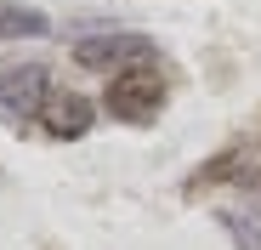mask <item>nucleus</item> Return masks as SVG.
<instances>
[{
	"mask_svg": "<svg viewBox=\"0 0 261 250\" xmlns=\"http://www.w3.org/2000/svg\"><path fill=\"white\" fill-rule=\"evenodd\" d=\"M165 97H170L165 74H159L153 63H130V68H119V74L108 80L102 108H108V119H119V125H153V119L165 114Z\"/></svg>",
	"mask_w": 261,
	"mask_h": 250,
	"instance_id": "obj_1",
	"label": "nucleus"
},
{
	"mask_svg": "<svg viewBox=\"0 0 261 250\" xmlns=\"http://www.w3.org/2000/svg\"><path fill=\"white\" fill-rule=\"evenodd\" d=\"M153 57V40L148 34H85L80 46H74V63L80 68H97V74H119L130 63H148Z\"/></svg>",
	"mask_w": 261,
	"mask_h": 250,
	"instance_id": "obj_2",
	"label": "nucleus"
},
{
	"mask_svg": "<svg viewBox=\"0 0 261 250\" xmlns=\"http://www.w3.org/2000/svg\"><path fill=\"white\" fill-rule=\"evenodd\" d=\"M51 91V74L40 63H17V68H0V119H34L40 103Z\"/></svg>",
	"mask_w": 261,
	"mask_h": 250,
	"instance_id": "obj_3",
	"label": "nucleus"
},
{
	"mask_svg": "<svg viewBox=\"0 0 261 250\" xmlns=\"http://www.w3.org/2000/svg\"><path fill=\"white\" fill-rule=\"evenodd\" d=\"M91 119H97V108H91V97H80V91H46V103H40V114H34V125L46 137H57V142L85 137Z\"/></svg>",
	"mask_w": 261,
	"mask_h": 250,
	"instance_id": "obj_4",
	"label": "nucleus"
},
{
	"mask_svg": "<svg viewBox=\"0 0 261 250\" xmlns=\"http://www.w3.org/2000/svg\"><path fill=\"white\" fill-rule=\"evenodd\" d=\"M227 182H239V188H244V142H227L222 154H210L204 165H193L188 182H182V199H199V193L227 188Z\"/></svg>",
	"mask_w": 261,
	"mask_h": 250,
	"instance_id": "obj_5",
	"label": "nucleus"
},
{
	"mask_svg": "<svg viewBox=\"0 0 261 250\" xmlns=\"http://www.w3.org/2000/svg\"><path fill=\"white\" fill-rule=\"evenodd\" d=\"M40 34H51L46 12L17 6V0H0V40H40Z\"/></svg>",
	"mask_w": 261,
	"mask_h": 250,
	"instance_id": "obj_6",
	"label": "nucleus"
},
{
	"mask_svg": "<svg viewBox=\"0 0 261 250\" xmlns=\"http://www.w3.org/2000/svg\"><path fill=\"white\" fill-rule=\"evenodd\" d=\"M239 142H244V188H261V114H255V131Z\"/></svg>",
	"mask_w": 261,
	"mask_h": 250,
	"instance_id": "obj_7",
	"label": "nucleus"
},
{
	"mask_svg": "<svg viewBox=\"0 0 261 250\" xmlns=\"http://www.w3.org/2000/svg\"><path fill=\"white\" fill-rule=\"evenodd\" d=\"M222 228L233 233V244H239V250H261V228H255V222H239V216H222Z\"/></svg>",
	"mask_w": 261,
	"mask_h": 250,
	"instance_id": "obj_8",
	"label": "nucleus"
}]
</instances>
